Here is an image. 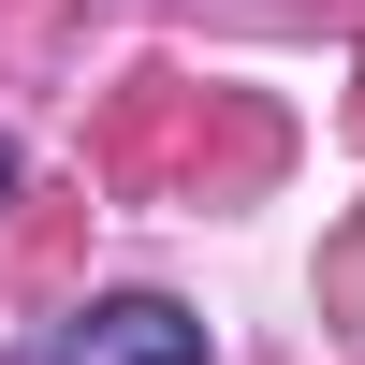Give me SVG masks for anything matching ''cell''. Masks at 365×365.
<instances>
[{"instance_id": "obj_2", "label": "cell", "mask_w": 365, "mask_h": 365, "mask_svg": "<svg viewBox=\"0 0 365 365\" xmlns=\"http://www.w3.org/2000/svg\"><path fill=\"white\" fill-rule=\"evenodd\" d=\"M0 190H15V146H0Z\"/></svg>"}, {"instance_id": "obj_1", "label": "cell", "mask_w": 365, "mask_h": 365, "mask_svg": "<svg viewBox=\"0 0 365 365\" xmlns=\"http://www.w3.org/2000/svg\"><path fill=\"white\" fill-rule=\"evenodd\" d=\"M44 365H205V322L175 292H103V307H73L44 336Z\"/></svg>"}]
</instances>
